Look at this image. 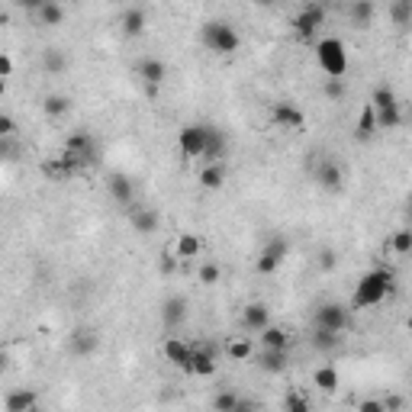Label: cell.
<instances>
[{"label": "cell", "mask_w": 412, "mask_h": 412, "mask_svg": "<svg viewBox=\"0 0 412 412\" xmlns=\"http://www.w3.org/2000/svg\"><path fill=\"white\" fill-rule=\"evenodd\" d=\"M393 283H397V274H393L390 267H374V271H367V274L358 281V287H354L352 306L354 309H371V306L383 303V300L393 293Z\"/></svg>", "instance_id": "cell-1"}, {"label": "cell", "mask_w": 412, "mask_h": 412, "mask_svg": "<svg viewBox=\"0 0 412 412\" xmlns=\"http://www.w3.org/2000/svg\"><path fill=\"white\" fill-rule=\"evenodd\" d=\"M200 39L216 55H236L238 46H242V36L236 32V26L222 23V20H206L203 30H200Z\"/></svg>", "instance_id": "cell-2"}, {"label": "cell", "mask_w": 412, "mask_h": 412, "mask_svg": "<svg viewBox=\"0 0 412 412\" xmlns=\"http://www.w3.org/2000/svg\"><path fill=\"white\" fill-rule=\"evenodd\" d=\"M316 61H319V68L326 71V77L348 75V49H345V42L335 36L322 39L319 46H316Z\"/></svg>", "instance_id": "cell-3"}, {"label": "cell", "mask_w": 412, "mask_h": 412, "mask_svg": "<svg viewBox=\"0 0 412 412\" xmlns=\"http://www.w3.org/2000/svg\"><path fill=\"white\" fill-rule=\"evenodd\" d=\"M322 23H326V4H319V0H309V4L300 7V13L290 20L293 36H297L300 42H313L316 32L322 30Z\"/></svg>", "instance_id": "cell-4"}, {"label": "cell", "mask_w": 412, "mask_h": 412, "mask_svg": "<svg viewBox=\"0 0 412 412\" xmlns=\"http://www.w3.org/2000/svg\"><path fill=\"white\" fill-rule=\"evenodd\" d=\"M371 107H374V116H377V129H397L403 122V107H399L397 94L390 87H377L374 97H371Z\"/></svg>", "instance_id": "cell-5"}, {"label": "cell", "mask_w": 412, "mask_h": 412, "mask_svg": "<svg viewBox=\"0 0 412 412\" xmlns=\"http://www.w3.org/2000/svg\"><path fill=\"white\" fill-rule=\"evenodd\" d=\"M61 152L71 155V158H77L84 168H91V165H97V139H94L87 129H75V132H68Z\"/></svg>", "instance_id": "cell-6"}, {"label": "cell", "mask_w": 412, "mask_h": 412, "mask_svg": "<svg viewBox=\"0 0 412 412\" xmlns=\"http://www.w3.org/2000/svg\"><path fill=\"white\" fill-rule=\"evenodd\" d=\"M287 255H290V242H287L283 236H274L271 242L264 245V248H261V255H258V264H255V267H258V274L261 277L277 274V271H281V264L287 261Z\"/></svg>", "instance_id": "cell-7"}, {"label": "cell", "mask_w": 412, "mask_h": 412, "mask_svg": "<svg viewBox=\"0 0 412 412\" xmlns=\"http://www.w3.org/2000/svg\"><path fill=\"white\" fill-rule=\"evenodd\" d=\"M352 326V313L345 309V306L338 303H322L319 309H316V328H328V332H342Z\"/></svg>", "instance_id": "cell-8"}, {"label": "cell", "mask_w": 412, "mask_h": 412, "mask_svg": "<svg viewBox=\"0 0 412 412\" xmlns=\"http://www.w3.org/2000/svg\"><path fill=\"white\" fill-rule=\"evenodd\" d=\"M206 132H210V126H200V122H191V126H184L181 136H177V148H181L184 158H200V155H203Z\"/></svg>", "instance_id": "cell-9"}, {"label": "cell", "mask_w": 412, "mask_h": 412, "mask_svg": "<svg viewBox=\"0 0 412 412\" xmlns=\"http://www.w3.org/2000/svg\"><path fill=\"white\" fill-rule=\"evenodd\" d=\"M271 122H274V126H281V129L303 132L306 116H303V110L293 107V103H274V107H271Z\"/></svg>", "instance_id": "cell-10"}, {"label": "cell", "mask_w": 412, "mask_h": 412, "mask_svg": "<svg viewBox=\"0 0 412 412\" xmlns=\"http://www.w3.org/2000/svg\"><path fill=\"white\" fill-rule=\"evenodd\" d=\"M126 213H129V226L139 232V236H152L155 229L161 226V216L155 213L152 206H126Z\"/></svg>", "instance_id": "cell-11"}, {"label": "cell", "mask_w": 412, "mask_h": 412, "mask_svg": "<svg viewBox=\"0 0 412 412\" xmlns=\"http://www.w3.org/2000/svg\"><path fill=\"white\" fill-rule=\"evenodd\" d=\"M136 75L142 77V84L148 87V94H155L161 81L168 77V65H165L161 58H142V61L136 65Z\"/></svg>", "instance_id": "cell-12"}, {"label": "cell", "mask_w": 412, "mask_h": 412, "mask_svg": "<svg viewBox=\"0 0 412 412\" xmlns=\"http://www.w3.org/2000/svg\"><path fill=\"white\" fill-rule=\"evenodd\" d=\"M187 374H193V377H213L216 374V348L213 345H200V348H193Z\"/></svg>", "instance_id": "cell-13"}, {"label": "cell", "mask_w": 412, "mask_h": 412, "mask_svg": "<svg viewBox=\"0 0 412 412\" xmlns=\"http://www.w3.org/2000/svg\"><path fill=\"white\" fill-rule=\"evenodd\" d=\"M287 352H290V348H264V352L252 354V358L264 374H283V371H287V361H290Z\"/></svg>", "instance_id": "cell-14"}, {"label": "cell", "mask_w": 412, "mask_h": 412, "mask_svg": "<svg viewBox=\"0 0 412 412\" xmlns=\"http://www.w3.org/2000/svg\"><path fill=\"white\" fill-rule=\"evenodd\" d=\"M161 352H165V358H168L171 364L181 367L184 374H187V367H191V354H193V345H187L184 338H177V335H171V338H165Z\"/></svg>", "instance_id": "cell-15"}, {"label": "cell", "mask_w": 412, "mask_h": 412, "mask_svg": "<svg viewBox=\"0 0 412 412\" xmlns=\"http://www.w3.org/2000/svg\"><path fill=\"white\" fill-rule=\"evenodd\" d=\"M226 155H229V139H226V132L216 129V126H210V132H206V146H203V165L206 161H226Z\"/></svg>", "instance_id": "cell-16"}, {"label": "cell", "mask_w": 412, "mask_h": 412, "mask_svg": "<svg viewBox=\"0 0 412 412\" xmlns=\"http://www.w3.org/2000/svg\"><path fill=\"white\" fill-rule=\"evenodd\" d=\"M316 181H319V187H322V191H328V193L342 191V187H345L342 165H338V161H322L319 168H316Z\"/></svg>", "instance_id": "cell-17"}, {"label": "cell", "mask_w": 412, "mask_h": 412, "mask_svg": "<svg viewBox=\"0 0 412 412\" xmlns=\"http://www.w3.org/2000/svg\"><path fill=\"white\" fill-rule=\"evenodd\" d=\"M107 191H110V197H113L120 206H132V203H136V184H132L126 174H110Z\"/></svg>", "instance_id": "cell-18"}, {"label": "cell", "mask_w": 412, "mask_h": 412, "mask_svg": "<svg viewBox=\"0 0 412 412\" xmlns=\"http://www.w3.org/2000/svg\"><path fill=\"white\" fill-rule=\"evenodd\" d=\"M271 322V309L264 303H248L242 309V328L245 332H261Z\"/></svg>", "instance_id": "cell-19"}, {"label": "cell", "mask_w": 412, "mask_h": 412, "mask_svg": "<svg viewBox=\"0 0 412 412\" xmlns=\"http://www.w3.org/2000/svg\"><path fill=\"white\" fill-rule=\"evenodd\" d=\"M4 409L7 412H32V409H39V393L36 390H13V393H7V399H4Z\"/></svg>", "instance_id": "cell-20"}, {"label": "cell", "mask_w": 412, "mask_h": 412, "mask_svg": "<svg viewBox=\"0 0 412 412\" xmlns=\"http://www.w3.org/2000/svg\"><path fill=\"white\" fill-rule=\"evenodd\" d=\"M226 174H229L226 161H206L203 171H200V187H206V191H219L222 184H226Z\"/></svg>", "instance_id": "cell-21"}, {"label": "cell", "mask_w": 412, "mask_h": 412, "mask_svg": "<svg viewBox=\"0 0 412 412\" xmlns=\"http://www.w3.org/2000/svg\"><path fill=\"white\" fill-rule=\"evenodd\" d=\"M184 319H187V300L184 297H168L161 303V322L168 328H177Z\"/></svg>", "instance_id": "cell-22"}, {"label": "cell", "mask_w": 412, "mask_h": 412, "mask_svg": "<svg viewBox=\"0 0 412 412\" xmlns=\"http://www.w3.org/2000/svg\"><path fill=\"white\" fill-rule=\"evenodd\" d=\"M122 32L129 39H136V36H142L146 32V26H148V16H146V10H139V7H129L126 13H122Z\"/></svg>", "instance_id": "cell-23"}, {"label": "cell", "mask_w": 412, "mask_h": 412, "mask_svg": "<svg viewBox=\"0 0 412 412\" xmlns=\"http://www.w3.org/2000/svg\"><path fill=\"white\" fill-rule=\"evenodd\" d=\"M203 252V242H200L193 232H181V238L174 242V255H177V261H191V258H197V255Z\"/></svg>", "instance_id": "cell-24"}, {"label": "cell", "mask_w": 412, "mask_h": 412, "mask_svg": "<svg viewBox=\"0 0 412 412\" xmlns=\"http://www.w3.org/2000/svg\"><path fill=\"white\" fill-rule=\"evenodd\" d=\"M97 348H100V338L94 335V332H87V328H81V332L71 335V352H75L77 358H87V354H94Z\"/></svg>", "instance_id": "cell-25"}, {"label": "cell", "mask_w": 412, "mask_h": 412, "mask_svg": "<svg viewBox=\"0 0 412 412\" xmlns=\"http://www.w3.org/2000/svg\"><path fill=\"white\" fill-rule=\"evenodd\" d=\"M258 335H261V345H264V348H290V332L281 326H271V322H267Z\"/></svg>", "instance_id": "cell-26"}, {"label": "cell", "mask_w": 412, "mask_h": 412, "mask_svg": "<svg viewBox=\"0 0 412 412\" xmlns=\"http://www.w3.org/2000/svg\"><path fill=\"white\" fill-rule=\"evenodd\" d=\"M36 16L42 26H61L65 23V7H61V0H46V4L36 10Z\"/></svg>", "instance_id": "cell-27"}, {"label": "cell", "mask_w": 412, "mask_h": 412, "mask_svg": "<svg viewBox=\"0 0 412 412\" xmlns=\"http://www.w3.org/2000/svg\"><path fill=\"white\" fill-rule=\"evenodd\" d=\"M42 113H46L49 120H61V116L71 113V100L65 97V94H49V97L42 100Z\"/></svg>", "instance_id": "cell-28"}, {"label": "cell", "mask_w": 412, "mask_h": 412, "mask_svg": "<svg viewBox=\"0 0 412 412\" xmlns=\"http://www.w3.org/2000/svg\"><path fill=\"white\" fill-rule=\"evenodd\" d=\"M374 132H377V116H374V107L367 103V107L361 110V116H358L354 139H358V142H367V139H374Z\"/></svg>", "instance_id": "cell-29"}, {"label": "cell", "mask_w": 412, "mask_h": 412, "mask_svg": "<svg viewBox=\"0 0 412 412\" xmlns=\"http://www.w3.org/2000/svg\"><path fill=\"white\" fill-rule=\"evenodd\" d=\"M348 13H352V20L358 26H371L374 23V16H377V4L374 0H352Z\"/></svg>", "instance_id": "cell-30"}, {"label": "cell", "mask_w": 412, "mask_h": 412, "mask_svg": "<svg viewBox=\"0 0 412 412\" xmlns=\"http://www.w3.org/2000/svg\"><path fill=\"white\" fill-rule=\"evenodd\" d=\"M313 383L322 390V393H335V390H338V371H335V364H322V367H316Z\"/></svg>", "instance_id": "cell-31"}, {"label": "cell", "mask_w": 412, "mask_h": 412, "mask_svg": "<svg viewBox=\"0 0 412 412\" xmlns=\"http://www.w3.org/2000/svg\"><path fill=\"white\" fill-rule=\"evenodd\" d=\"M338 345H342V332H328V328H316L313 332V348H319V352H335Z\"/></svg>", "instance_id": "cell-32"}, {"label": "cell", "mask_w": 412, "mask_h": 412, "mask_svg": "<svg viewBox=\"0 0 412 412\" xmlns=\"http://www.w3.org/2000/svg\"><path fill=\"white\" fill-rule=\"evenodd\" d=\"M42 68L52 71V75H61V71L68 68V55L61 52V49H46L42 52Z\"/></svg>", "instance_id": "cell-33"}, {"label": "cell", "mask_w": 412, "mask_h": 412, "mask_svg": "<svg viewBox=\"0 0 412 412\" xmlns=\"http://www.w3.org/2000/svg\"><path fill=\"white\" fill-rule=\"evenodd\" d=\"M226 354H229L232 361H252L255 345L248 342V338H229V345H226Z\"/></svg>", "instance_id": "cell-34"}, {"label": "cell", "mask_w": 412, "mask_h": 412, "mask_svg": "<svg viewBox=\"0 0 412 412\" xmlns=\"http://www.w3.org/2000/svg\"><path fill=\"white\" fill-rule=\"evenodd\" d=\"M390 13H393V23L397 26H409L412 23V0H393Z\"/></svg>", "instance_id": "cell-35"}, {"label": "cell", "mask_w": 412, "mask_h": 412, "mask_svg": "<svg viewBox=\"0 0 412 412\" xmlns=\"http://www.w3.org/2000/svg\"><path fill=\"white\" fill-rule=\"evenodd\" d=\"M390 248L403 258V255H409L412 252V232L409 229H399V232H393V238H390Z\"/></svg>", "instance_id": "cell-36"}, {"label": "cell", "mask_w": 412, "mask_h": 412, "mask_svg": "<svg viewBox=\"0 0 412 412\" xmlns=\"http://www.w3.org/2000/svg\"><path fill=\"white\" fill-rule=\"evenodd\" d=\"M236 406H238V397L232 393V390H219L213 397V409L216 412H236Z\"/></svg>", "instance_id": "cell-37"}, {"label": "cell", "mask_w": 412, "mask_h": 412, "mask_svg": "<svg viewBox=\"0 0 412 412\" xmlns=\"http://www.w3.org/2000/svg\"><path fill=\"white\" fill-rule=\"evenodd\" d=\"M16 155H20V139L0 136V161H16Z\"/></svg>", "instance_id": "cell-38"}, {"label": "cell", "mask_w": 412, "mask_h": 412, "mask_svg": "<svg viewBox=\"0 0 412 412\" xmlns=\"http://www.w3.org/2000/svg\"><path fill=\"white\" fill-rule=\"evenodd\" d=\"M322 94L328 100H342L345 97V81L342 77H326V84H322Z\"/></svg>", "instance_id": "cell-39"}, {"label": "cell", "mask_w": 412, "mask_h": 412, "mask_svg": "<svg viewBox=\"0 0 412 412\" xmlns=\"http://www.w3.org/2000/svg\"><path fill=\"white\" fill-rule=\"evenodd\" d=\"M309 406L313 403H309L306 397H297V393H290V397L283 399V409L287 412H309Z\"/></svg>", "instance_id": "cell-40"}, {"label": "cell", "mask_w": 412, "mask_h": 412, "mask_svg": "<svg viewBox=\"0 0 412 412\" xmlns=\"http://www.w3.org/2000/svg\"><path fill=\"white\" fill-rule=\"evenodd\" d=\"M222 271L216 264H203L200 267V283H206V287H213V283H219Z\"/></svg>", "instance_id": "cell-41"}, {"label": "cell", "mask_w": 412, "mask_h": 412, "mask_svg": "<svg viewBox=\"0 0 412 412\" xmlns=\"http://www.w3.org/2000/svg\"><path fill=\"white\" fill-rule=\"evenodd\" d=\"M0 136H16V120L10 113H0Z\"/></svg>", "instance_id": "cell-42"}, {"label": "cell", "mask_w": 412, "mask_h": 412, "mask_svg": "<svg viewBox=\"0 0 412 412\" xmlns=\"http://www.w3.org/2000/svg\"><path fill=\"white\" fill-rule=\"evenodd\" d=\"M406 409V399L403 397H387L383 399V412H403Z\"/></svg>", "instance_id": "cell-43"}, {"label": "cell", "mask_w": 412, "mask_h": 412, "mask_svg": "<svg viewBox=\"0 0 412 412\" xmlns=\"http://www.w3.org/2000/svg\"><path fill=\"white\" fill-rule=\"evenodd\" d=\"M177 271V255H165V258H161V274H174Z\"/></svg>", "instance_id": "cell-44"}, {"label": "cell", "mask_w": 412, "mask_h": 412, "mask_svg": "<svg viewBox=\"0 0 412 412\" xmlns=\"http://www.w3.org/2000/svg\"><path fill=\"white\" fill-rule=\"evenodd\" d=\"M13 75V58L7 52H0V77H10Z\"/></svg>", "instance_id": "cell-45"}, {"label": "cell", "mask_w": 412, "mask_h": 412, "mask_svg": "<svg viewBox=\"0 0 412 412\" xmlns=\"http://www.w3.org/2000/svg\"><path fill=\"white\" fill-rule=\"evenodd\" d=\"M42 4H46V0H16V7L26 10V13H36V10L42 7Z\"/></svg>", "instance_id": "cell-46"}, {"label": "cell", "mask_w": 412, "mask_h": 412, "mask_svg": "<svg viewBox=\"0 0 412 412\" xmlns=\"http://www.w3.org/2000/svg\"><path fill=\"white\" fill-rule=\"evenodd\" d=\"M361 412H383V403L380 399H364V403H361Z\"/></svg>", "instance_id": "cell-47"}, {"label": "cell", "mask_w": 412, "mask_h": 412, "mask_svg": "<svg viewBox=\"0 0 412 412\" xmlns=\"http://www.w3.org/2000/svg\"><path fill=\"white\" fill-rule=\"evenodd\" d=\"M335 261H338V258H335L332 252H322V261H319V264L326 267V271H332V267H335Z\"/></svg>", "instance_id": "cell-48"}, {"label": "cell", "mask_w": 412, "mask_h": 412, "mask_svg": "<svg viewBox=\"0 0 412 412\" xmlns=\"http://www.w3.org/2000/svg\"><path fill=\"white\" fill-rule=\"evenodd\" d=\"M0 371H7V352H0Z\"/></svg>", "instance_id": "cell-49"}, {"label": "cell", "mask_w": 412, "mask_h": 412, "mask_svg": "<svg viewBox=\"0 0 412 412\" xmlns=\"http://www.w3.org/2000/svg\"><path fill=\"white\" fill-rule=\"evenodd\" d=\"M255 4H261V7H274L277 0H255Z\"/></svg>", "instance_id": "cell-50"}, {"label": "cell", "mask_w": 412, "mask_h": 412, "mask_svg": "<svg viewBox=\"0 0 412 412\" xmlns=\"http://www.w3.org/2000/svg\"><path fill=\"white\" fill-rule=\"evenodd\" d=\"M4 91H7V77H0V97H4Z\"/></svg>", "instance_id": "cell-51"}]
</instances>
